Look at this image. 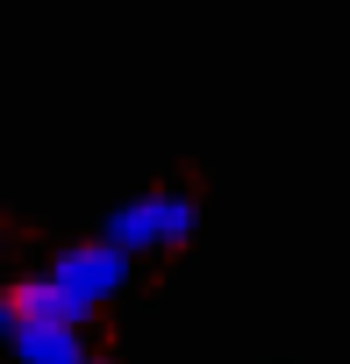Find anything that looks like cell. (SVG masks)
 <instances>
[{
    "mask_svg": "<svg viewBox=\"0 0 350 364\" xmlns=\"http://www.w3.org/2000/svg\"><path fill=\"white\" fill-rule=\"evenodd\" d=\"M186 236H193V200H179V193L129 200V208L107 222V243H122L129 257H136V250H157V243H186Z\"/></svg>",
    "mask_w": 350,
    "mask_h": 364,
    "instance_id": "6da1fadb",
    "label": "cell"
},
{
    "mask_svg": "<svg viewBox=\"0 0 350 364\" xmlns=\"http://www.w3.org/2000/svg\"><path fill=\"white\" fill-rule=\"evenodd\" d=\"M0 307H8V321H72V328L93 314V307H86L79 293H65L58 279H29V286H15Z\"/></svg>",
    "mask_w": 350,
    "mask_h": 364,
    "instance_id": "3957f363",
    "label": "cell"
},
{
    "mask_svg": "<svg viewBox=\"0 0 350 364\" xmlns=\"http://www.w3.org/2000/svg\"><path fill=\"white\" fill-rule=\"evenodd\" d=\"M8 336H15V357L22 364H86L72 321H15Z\"/></svg>",
    "mask_w": 350,
    "mask_h": 364,
    "instance_id": "277c9868",
    "label": "cell"
},
{
    "mask_svg": "<svg viewBox=\"0 0 350 364\" xmlns=\"http://www.w3.org/2000/svg\"><path fill=\"white\" fill-rule=\"evenodd\" d=\"M51 279H58L65 293H79L86 307H100L107 293H122V286H129V250H122V243H107V236H100V243H79V250H65V257L51 264Z\"/></svg>",
    "mask_w": 350,
    "mask_h": 364,
    "instance_id": "7a4b0ae2",
    "label": "cell"
}]
</instances>
